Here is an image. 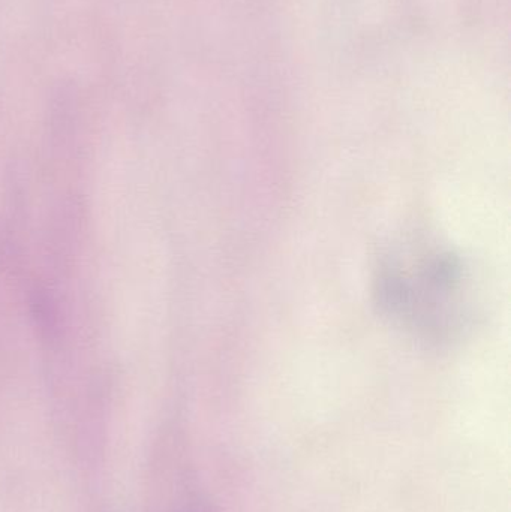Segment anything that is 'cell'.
Instances as JSON below:
<instances>
[{"label":"cell","instance_id":"obj_1","mask_svg":"<svg viewBox=\"0 0 511 512\" xmlns=\"http://www.w3.org/2000/svg\"><path fill=\"white\" fill-rule=\"evenodd\" d=\"M416 262L398 264L389 274L390 300L408 315L428 319L434 309L455 294L458 273L449 258L435 252H420ZM446 306V304H444Z\"/></svg>","mask_w":511,"mask_h":512}]
</instances>
